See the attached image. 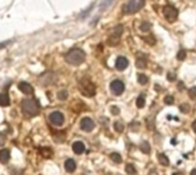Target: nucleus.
Instances as JSON below:
<instances>
[{
	"label": "nucleus",
	"mask_w": 196,
	"mask_h": 175,
	"mask_svg": "<svg viewBox=\"0 0 196 175\" xmlns=\"http://www.w3.org/2000/svg\"><path fill=\"white\" fill-rule=\"evenodd\" d=\"M125 171H126V173L130 175H134L135 173H137V169H135L134 165H132V164H127V165H126Z\"/></svg>",
	"instance_id": "nucleus-19"
},
{
	"label": "nucleus",
	"mask_w": 196,
	"mask_h": 175,
	"mask_svg": "<svg viewBox=\"0 0 196 175\" xmlns=\"http://www.w3.org/2000/svg\"><path fill=\"white\" fill-rule=\"evenodd\" d=\"M164 103L168 105H171L174 103V98H173L172 95H166V96L164 97Z\"/></svg>",
	"instance_id": "nucleus-27"
},
{
	"label": "nucleus",
	"mask_w": 196,
	"mask_h": 175,
	"mask_svg": "<svg viewBox=\"0 0 196 175\" xmlns=\"http://www.w3.org/2000/svg\"><path fill=\"white\" fill-rule=\"evenodd\" d=\"M5 142H6V136L2 133H0V145H4Z\"/></svg>",
	"instance_id": "nucleus-32"
},
{
	"label": "nucleus",
	"mask_w": 196,
	"mask_h": 175,
	"mask_svg": "<svg viewBox=\"0 0 196 175\" xmlns=\"http://www.w3.org/2000/svg\"><path fill=\"white\" fill-rule=\"evenodd\" d=\"M190 175H196V168H194V169L190 172Z\"/></svg>",
	"instance_id": "nucleus-35"
},
{
	"label": "nucleus",
	"mask_w": 196,
	"mask_h": 175,
	"mask_svg": "<svg viewBox=\"0 0 196 175\" xmlns=\"http://www.w3.org/2000/svg\"><path fill=\"white\" fill-rule=\"evenodd\" d=\"M186 56H187V53H186L185 49H180V51L178 52V54H177V58L179 61H184L185 58H186Z\"/></svg>",
	"instance_id": "nucleus-25"
},
{
	"label": "nucleus",
	"mask_w": 196,
	"mask_h": 175,
	"mask_svg": "<svg viewBox=\"0 0 196 175\" xmlns=\"http://www.w3.org/2000/svg\"><path fill=\"white\" fill-rule=\"evenodd\" d=\"M68 96H69V93H68L67 90H60L59 94H58V97H59V100H61V101L67 100Z\"/></svg>",
	"instance_id": "nucleus-23"
},
{
	"label": "nucleus",
	"mask_w": 196,
	"mask_h": 175,
	"mask_svg": "<svg viewBox=\"0 0 196 175\" xmlns=\"http://www.w3.org/2000/svg\"><path fill=\"white\" fill-rule=\"evenodd\" d=\"M163 15H164L165 19L170 22V23H173L176 22L177 19H178V10L176 8L171 6V5H168L163 8Z\"/></svg>",
	"instance_id": "nucleus-5"
},
{
	"label": "nucleus",
	"mask_w": 196,
	"mask_h": 175,
	"mask_svg": "<svg viewBox=\"0 0 196 175\" xmlns=\"http://www.w3.org/2000/svg\"><path fill=\"white\" fill-rule=\"evenodd\" d=\"M110 158L114 160L115 163H117V164H119L121 161H122V156L119 155V153H117V152L111 153V155H110Z\"/></svg>",
	"instance_id": "nucleus-22"
},
{
	"label": "nucleus",
	"mask_w": 196,
	"mask_h": 175,
	"mask_svg": "<svg viewBox=\"0 0 196 175\" xmlns=\"http://www.w3.org/2000/svg\"><path fill=\"white\" fill-rule=\"evenodd\" d=\"M179 109H180V111L182 113H187L189 112V110H190V108H189L188 104H186V103H182V104H180V106H179Z\"/></svg>",
	"instance_id": "nucleus-29"
},
{
	"label": "nucleus",
	"mask_w": 196,
	"mask_h": 175,
	"mask_svg": "<svg viewBox=\"0 0 196 175\" xmlns=\"http://www.w3.org/2000/svg\"><path fill=\"white\" fill-rule=\"evenodd\" d=\"M143 40H145L146 43L150 44V45H154V44H155V39H154L153 37H145Z\"/></svg>",
	"instance_id": "nucleus-30"
},
{
	"label": "nucleus",
	"mask_w": 196,
	"mask_h": 175,
	"mask_svg": "<svg viewBox=\"0 0 196 175\" xmlns=\"http://www.w3.org/2000/svg\"><path fill=\"white\" fill-rule=\"evenodd\" d=\"M110 90H111L115 95L118 96V95H121V94L125 90V85H124V82H123L122 80L116 79V80L111 81V84H110Z\"/></svg>",
	"instance_id": "nucleus-7"
},
{
	"label": "nucleus",
	"mask_w": 196,
	"mask_h": 175,
	"mask_svg": "<svg viewBox=\"0 0 196 175\" xmlns=\"http://www.w3.org/2000/svg\"><path fill=\"white\" fill-rule=\"evenodd\" d=\"M150 23H148V22H142L141 25H140V30H141L142 32H147L150 30Z\"/></svg>",
	"instance_id": "nucleus-26"
},
{
	"label": "nucleus",
	"mask_w": 196,
	"mask_h": 175,
	"mask_svg": "<svg viewBox=\"0 0 196 175\" xmlns=\"http://www.w3.org/2000/svg\"><path fill=\"white\" fill-rule=\"evenodd\" d=\"M40 111V105L35 98H24L22 101V112L27 117H35Z\"/></svg>",
	"instance_id": "nucleus-1"
},
{
	"label": "nucleus",
	"mask_w": 196,
	"mask_h": 175,
	"mask_svg": "<svg viewBox=\"0 0 196 175\" xmlns=\"http://www.w3.org/2000/svg\"><path fill=\"white\" fill-rule=\"evenodd\" d=\"M146 104V98L143 95H140V96L137 98V106L139 108V109H142L143 106H145Z\"/></svg>",
	"instance_id": "nucleus-18"
},
{
	"label": "nucleus",
	"mask_w": 196,
	"mask_h": 175,
	"mask_svg": "<svg viewBox=\"0 0 196 175\" xmlns=\"http://www.w3.org/2000/svg\"><path fill=\"white\" fill-rule=\"evenodd\" d=\"M64 167H66L67 172H69V173H72V172L76 169V163H75V160L74 159L66 160V163H64Z\"/></svg>",
	"instance_id": "nucleus-13"
},
{
	"label": "nucleus",
	"mask_w": 196,
	"mask_h": 175,
	"mask_svg": "<svg viewBox=\"0 0 196 175\" xmlns=\"http://www.w3.org/2000/svg\"><path fill=\"white\" fill-rule=\"evenodd\" d=\"M79 90L84 96L93 97L96 93V87L88 78H83L79 81Z\"/></svg>",
	"instance_id": "nucleus-3"
},
{
	"label": "nucleus",
	"mask_w": 196,
	"mask_h": 175,
	"mask_svg": "<svg viewBox=\"0 0 196 175\" xmlns=\"http://www.w3.org/2000/svg\"><path fill=\"white\" fill-rule=\"evenodd\" d=\"M64 58H66L67 63H69L71 65H79L85 61L86 54L80 48H74V49H70Z\"/></svg>",
	"instance_id": "nucleus-2"
},
{
	"label": "nucleus",
	"mask_w": 196,
	"mask_h": 175,
	"mask_svg": "<svg viewBox=\"0 0 196 175\" xmlns=\"http://www.w3.org/2000/svg\"><path fill=\"white\" fill-rule=\"evenodd\" d=\"M143 6H145V0H129L123 7V13L126 14V15L135 14Z\"/></svg>",
	"instance_id": "nucleus-4"
},
{
	"label": "nucleus",
	"mask_w": 196,
	"mask_h": 175,
	"mask_svg": "<svg viewBox=\"0 0 196 175\" xmlns=\"http://www.w3.org/2000/svg\"><path fill=\"white\" fill-rule=\"evenodd\" d=\"M114 128H115V131H116V132L122 133L123 131H124V124H123L122 121H115Z\"/></svg>",
	"instance_id": "nucleus-20"
},
{
	"label": "nucleus",
	"mask_w": 196,
	"mask_h": 175,
	"mask_svg": "<svg viewBox=\"0 0 196 175\" xmlns=\"http://www.w3.org/2000/svg\"><path fill=\"white\" fill-rule=\"evenodd\" d=\"M148 77L146 74H138V82L141 84V85H146L148 82Z\"/></svg>",
	"instance_id": "nucleus-21"
},
{
	"label": "nucleus",
	"mask_w": 196,
	"mask_h": 175,
	"mask_svg": "<svg viewBox=\"0 0 196 175\" xmlns=\"http://www.w3.org/2000/svg\"><path fill=\"white\" fill-rule=\"evenodd\" d=\"M48 119L51 121V124H53L54 126H62L64 123V116L60 111H53L49 115Z\"/></svg>",
	"instance_id": "nucleus-6"
},
{
	"label": "nucleus",
	"mask_w": 196,
	"mask_h": 175,
	"mask_svg": "<svg viewBox=\"0 0 196 175\" xmlns=\"http://www.w3.org/2000/svg\"><path fill=\"white\" fill-rule=\"evenodd\" d=\"M157 158H158V163L161 164V165H163V166H168V165L170 164L169 158H168L164 153H158Z\"/></svg>",
	"instance_id": "nucleus-15"
},
{
	"label": "nucleus",
	"mask_w": 196,
	"mask_h": 175,
	"mask_svg": "<svg viewBox=\"0 0 196 175\" xmlns=\"http://www.w3.org/2000/svg\"><path fill=\"white\" fill-rule=\"evenodd\" d=\"M127 66H129V61H127V58L126 57H124V56H119V57L116 60V69H117L118 71L125 70Z\"/></svg>",
	"instance_id": "nucleus-9"
},
{
	"label": "nucleus",
	"mask_w": 196,
	"mask_h": 175,
	"mask_svg": "<svg viewBox=\"0 0 196 175\" xmlns=\"http://www.w3.org/2000/svg\"><path fill=\"white\" fill-rule=\"evenodd\" d=\"M111 112H113V115H119V109H118L117 106H113L111 108Z\"/></svg>",
	"instance_id": "nucleus-33"
},
{
	"label": "nucleus",
	"mask_w": 196,
	"mask_h": 175,
	"mask_svg": "<svg viewBox=\"0 0 196 175\" xmlns=\"http://www.w3.org/2000/svg\"><path fill=\"white\" fill-rule=\"evenodd\" d=\"M192 127H193V129H194V132L196 133V120H194V121H193V125H192Z\"/></svg>",
	"instance_id": "nucleus-34"
},
{
	"label": "nucleus",
	"mask_w": 196,
	"mask_h": 175,
	"mask_svg": "<svg viewBox=\"0 0 196 175\" xmlns=\"http://www.w3.org/2000/svg\"><path fill=\"white\" fill-rule=\"evenodd\" d=\"M188 95L192 100H196V86H194V87H192V88H189Z\"/></svg>",
	"instance_id": "nucleus-28"
},
{
	"label": "nucleus",
	"mask_w": 196,
	"mask_h": 175,
	"mask_svg": "<svg viewBox=\"0 0 196 175\" xmlns=\"http://www.w3.org/2000/svg\"><path fill=\"white\" fill-rule=\"evenodd\" d=\"M72 150H74V152L76 155H82L83 152L85 151V145H84L83 142L77 141V142H75L72 144Z\"/></svg>",
	"instance_id": "nucleus-11"
},
{
	"label": "nucleus",
	"mask_w": 196,
	"mask_h": 175,
	"mask_svg": "<svg viewBox=\"0 0 196 175\" xmlns=\"http://www.w3.org/2000/svg\"><path fill=\"white\" fill-rule=\"evenodd\" d=\"M168 80H169V81H174V80H176V74L172 73V72L168 73Z\"/></svg>",
	"instance_id": "nucleus-31"
},
{
	"label": "nucleus",
	"mask_w": 196,
	"mask_h": 175,
	"mask_svg": "<svg viewBox=\"0 0 196 175\" xmlns=\"http://www.w3.org/2000/svg\"><path fill=\"white\" fill-rule=\"evenodd\" d=\"M9 103H11V101H9V97H8L7 94H0V105L1 106H7V105H9Z\"/></svg>",
	"instance_id": "nucleus-16"
},
{
	"label": "nucleus",
	"mask_w": 196,
	"mask_h": 175,
	"mask_svg": "<svg viewBox=\"0 0 196 175\" xmlns=\"http://www.w3.org/2000/svg\"><path fill=\"white\" fill-rule=\"evenodd\" d=\"M146 65H147V63H146L145 58H138L137 60V68H139V69H145Z\"/></svg>",
	"instance_id": "nucleus-24"
},
{
	"label": "nucleus",
	"mask_w": 196,
	"mask_h": 175,
	"mask_svg": "<svg viewBox=\"0 0 196 175\" xmlns=\"http://www.w3.org/2000/svg\"><path fill=\"white\" fill-rule=\"evenodd\" d=\"M123 31H124V27H123L122 25H117V27H114V30H113V35H111V37L119 39L121 38V35H123Z\"/></svg>",
	"instance_id": "nucleus-14"
},
{
	"label": "nucleus",
	"mask_w": 196,
	"mask_h": 175,
	"mask_svg": "<svg viewBox=\"0 0 196 175\" xmlns=\"http://www.w3.org/2000/svg\"><path fill=\"white\" fill-rule=\"evenodd\" d=\"M140 150L143 153H149L150 152V144L148 143V141H142L140 144Z\"/></svg>",
	"instance_id": "nucleus-17"
},
{
	"label": "nucleus",
	"mask_w": 196,
	"mask_h": 175,
	"mask_svg": "<svg viewBox=\"0 0 196 175\" xmlns=\"http://www.w3.org/2000/svg\"><path fill=\"white\" fill-rule=\"evenodd\" d=\"M94 121L92 120L91 118H88V117H84L80 120V128L83 131H85V132H91L92 129L94 128Z\"/></svg>",
	"instance_id": "nucleus-8"
},
{
	"label": "nucleus",
	"mask_w": 196,
	"mask_h": 175,
	"mask_svg": "<svg viewBox=\"0 0 196 175\" xmlns=\"http://www.w3.org/2000/svg\"><path fill=\"white\" fill-rule=\"evenodd\" d=\"M11 158V151L8 149H2L0 150V163L7 164Z\"/></svg>",
	"instance_id": "nucleus-12"
},
{
	"label": "nucleus",
	"mask_w": 196,
	"mask_h": 175,
	"mask_svg": "<svg viewBox=\"0 0 196 175\" xmlns=\"http://www.w3.org/2000/svg\"><path fill=\"white\" fill-rule=\"evenodd\" d=\"M19 90L23 94H27V95L33 93V87H32L29 82H25V81H22L19 84Z\"/></svg>",
	"instance_id": "nucleus-10"
}]
</instances>
